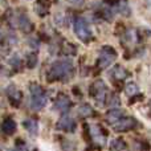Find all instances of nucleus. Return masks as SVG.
<instances>
[{"instance_id":"1","label":"nucleus","mask_w":151,"mask_h":151,"mask_svg":"<svg viewBox=\"0 0 151 151\" xmlns=\"http://www.w3.org/2000/svg\"><path fill=\"white\" fill-rule=\"evenodd\" d=\"M73 73V64L69 60H60L56 61L55 64H52L49 69L48 77L49 80H66L69 78Z\"/></svg>"},{"instance_id":"19","label":"nucleus","mask_w":151,"mask_h":151,"mask_svg":"<svg viewBox=\"0 0 151 151\" xmlns=\"http://www.w3.org/2000/svg\"><path fill=\"white\" fill-rule=\"evenodd\" d=\"M68 1L72 3V4H76V5H81V4H83L85 0H68Z\"/></svg>"},{"instance_id":"6","label":"nucleus","mask_w":151,"mask_h":151,"mask_svg":"<svg viewBox=\"0 0 151 151\" xmlns=\"http://www.w3.org/2000/svg\"><path fill=\"white\" fill-rule=\"evenodd\" d=\"M137 126V121L133 117H125L121 118L115 125H113L115 131H129L131 129H134Z\"/></svg>"},{"instance_id":"17","label":"nucleus","mask_w":151,"mask_h":151,"mask_svg":"<svg viewBox=\"0 0 151 151\" xmlns=\"http://www.w3.org/2000/svg\"><path fill=\"white\" fill-rule=\"evenodd\" d=\"M78 113H80L82 117H89V115L93 114V109H91L89 105H82V106L78 107Z\"/></svg>"},{"instance_id":"9","label":"nucleus","mask_w":151,"mask_h":151,"mask_svg":"<svg viewBox=\"0 0 151 151\" xmlns=\"http://www.w3.org/2000/svg\"><path fill=\"white\" fill-rule=\"evenodd\" d=\"M90 131H91V137H93V139L97 142V143H99V145L105 143V135H104V133H102L99 126H97V125L90 126Z\"/></svg>"},{"instance_id":"21","label":"nucleus","mask_w":151,"mask_h":151,"mask_svg":"<svg viewBox=\"0 0 151 151\" xmlns=\"http://www.w3.org/2000/svg\"><path fill=\"white\" fill-rule=\"evenodd\" d=\"M8 151H15V150H8Z\"/></svg>"},{"instance_id":"4","label":"nucleus","mask_w":151,"mask_h":151,"mask_svg":"<svg viewBox=\"0 0 151 151\" xmlns=\"http://www.w3.org/2000/svg\"><path fill=\"white\" fill-rule=\"evenodd\" d=\"M117 58V52H115L114 48L109 47V45H105L104 48L99 52V57H98V66L101 69L107 68L109 65H111L113 63Z\"/></svg>"},{"instance_id":"7","label":"nucleus","mask_w":151,"mask_h":151,"mask_svg":"<svg viewBox=\"0 0 151 151\" xmlns=\"http://www.w3.org/2000/svg\"><path fill=\"white\" fill-rule=\"evenodd\" d=\"M57 127L61 129V130H65V131H73L76 129V122L72 117L69 115H64L57 123Z\"/></svg>"},{"instance_id":"12","label":"nucleus","mask_w":151,"mask_h":151,"mask_svg":"<svg viewBox=\"0 0 151 151\" xmlns=\"http://www.w3.org/2000/svg\"><path fill=\"white\" fill-rule=\"evenodd\" d=\"M113 77L115 78V80H125L126 78V76H127V72L125 70V69L122 68V66H115L114 68V70H113Z\"/></svg>"},{"instance_id":"3","label":"nucleus","mask_w":151,"mask_h":151,"mask_svg":"<svg viewBox=\"0 0 151 151\" xmlns=\"http://www.w3.org/2000/svg\"><path fill=\"white\" fill-rule=\"evenodd\" d=\"M74 33L83 42H89L91 40V32L89 29L88 23L82 17H77L74 20Z\"/></svg>"},{"instance_id":"11","label":"nucleus","mask_w":151,"mask_h":151,"mask_svg":"<svg viewBox=\"0 0 151 151\" xmlns=\"http://www.w3.org/2000/svg\"><path fill=\"white\" fill-rule=\"evenodd\" d=\"M125 147H126V143L119 138L113 139V141L110 142V150L111 151H122Z\"/></svg>"},{"instance_id":"5","label":"nucleus","mask_w":151,"mask_h":151,"mask_svg":"<svg viewBox=\"0 0 151 151\" xmlns=\"http://www.w3.org/2000/svg\"><path fill=\"white\" fill-rule=\"evenodd\" d=\"M91 96L94 97L96 102L102 106L105 105V101H106V96H107V86L105 85L104 81H96L91 86Z\"/></svg>"},{"instance_id":"2","label":"nucleus","mask_w":151,"mask_h":151,"mask_svg":"<svg viewBox=\"0 0 151 151\" xmlns=\"http://www.w3.org/2000/svg\"><path fill=\"white\" fill-rule=\"evenodd\" d=\"M47 104V96L40 85H31V107L33 110H40Z\"/></svg>"},{"instance_id":"15","label":"nucleus","mask_w":151,"mask_h":151,"mask_svg":"<svg viewBox=\"0 0 151 151\" xmlns=\"http://www.w3.org/2000/svg\"><path fill=\"white\" fill-rule=\"evenodd\" d=\"M20 28L23 29L24 32H29L32 29V24L27 16H21L20 17Z\"/></svg>"},{"instance_id":"10","label":"nucleus","mask_w":151,"mask_h":151,"mask_svg":"<svg viewBox=\"0 0 151 151\" xmlns=\"http://www.w3.org/2000/svg\"><path fill=\"white\" fill-rule=\"evenodd\" d=\"M15 130H16L15 121L9 119V118H8V119H5L4 123H3V131H4L5 134H8V135H11V134L15 133Z\"/></svg>"},{"instance_id":"8","label":"nucleus","mask_w":151,"mask_h":151,"mask_svg":"<svg viewBox=\"0 0 151 151\" xmlns=\"http://www.w3.org/2000/svg\"><path fill=\"white\" fill-rule=\"evenodd\" d=\"M122 115H123L122 110L111 109V110H109V111L106 113V121L110 123V125H115V123H117L118 121L122 118Z\"/></svg>"},{"instance_id":"18","label":"nucleus","mask_w":151,"mask_h":151,"mask_svg":"<svg viewBox=\"0 0 151 151\" xmlns=\"http://www.w3.org/2000/svg\"><path fill=\"white\" fill-rule=\"evenodd\" d=\"M37 64V57H36V55H29L28 56V61H27V65H28V68H33L35 65Z\"/></svg>"},{"instance_id":"16","label":"nucleus","mask_w":151,"mask_h":151,"mask_svg":"<svg viewBox=\"0 0 151 151\" xmlns=\"http://www.w3.org/2000/svg\"><path fill=\"white\" fill-rule=\"evenodd\" d=\"M125 89H126V93H127L129 96H134V94L139 93V88L135 82H129Z\"/></svg>"},{"instance_id":"20","label":"nucleus","mask_w":151,"mask_h":151,"mask_svg":"<svg viewBox=\"0 0 151 151\" xmlns=\"http://www.w3.org/2000/svg\"><path fill=\"white\" fill-rule=\"evenodd\" d=\"M150 109H151V101H150Z\"/></svg>"},{"instance_id":"14","label":"nucleus","mask_w":151,"mask_h":151,"mask_svg":"<svg viewBox=\"0 0 151 151\" xmlns=\"http://www.w3.org/2000/svg\"><path fill=\"white\" fill-rule=\"evenodd\" d=\"M24 127H25L31 134H36V131H37V123L35 122L33 119H27V121H24Z\"/></svg>"},{"instance_id":"13","label":"nucleus","mask_w":151,"mask_h":151,"mask_svg":"<svg viewBox=\"0 0 151 151\" xmlns=\"http://www.w3.org/2000/svg\"><path fill=\"white\" fill-rule=\"evenodd\" d=\"M69 105H70V101H69L66 97H60L58 98V101L56 102V107L57 109H60V110H66L69 107Z\"/></svg>"}]
</instances>
